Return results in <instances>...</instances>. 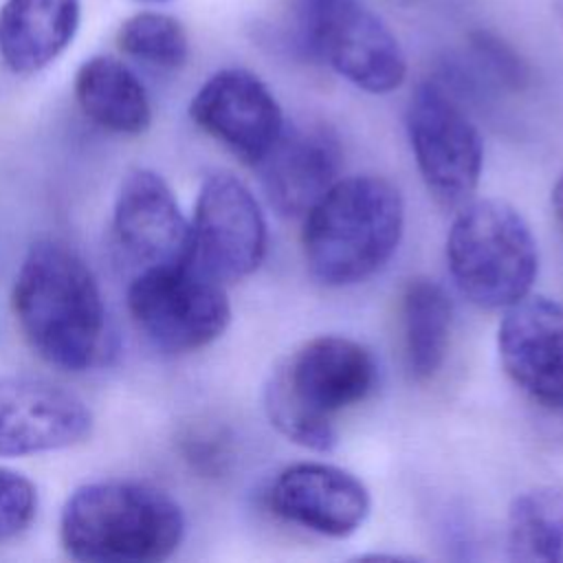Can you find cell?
I'll return each mask as SVG.
<instances>
[{"mask_svg":"<svg viewBox=\"0 0 563 563\" xmlns=\"http://www.w3.org/2000/svg\"><path fill=\"white\" fill-rule=\"evenodd\" d=\"M18 325L46 363L86 372L112 354V332L99 284L66 244L42 240L29 249L11 292Z\"/></svg>","mask_w":563,"mask_h":563,"instance_id":"1","label":"cell"},{"mask_svg":"<svg viewBox=\"0 0 563 563\" xmlns=\"http://www.w3.org/2000/svg\"><path fill=\"white\" fill-rule=\"evenodd\" d=\"M378 383L372 352L350 336L323 334L275 365L264 387L271 424L310 451L336 444L339 416L365 402Z\"/></svg>","mask_w":563,"mask_h":563,"instance_id":"2","label":"cell"},{"mask_svg":"<svg viewBox=\"0 0 563 563\" xmlns=\"http://www.w3.org/2000/svg\"><path fill=\"white\" fill-rule=\"evenodd\" d=\"M185 534L180 506L161 488L136 479H99L70 493L59 515L68 556L88 563H156L169 559Z\"/></svg>","mask_w":563,"mask_h":563,"instance_id":"3","label":"cell"},{"mask_svg":"<svg viewBox=\"0 0 563 563\" xmlns=\"http://www.w3.org/2000/svg\"><path fill=\"white\" fill-rule=\"evenodd\" d=\"M402 227V196L387 178H339L303 216L306 264L323 286L358 284L391 260Z\"/></svg>","mask_w":563,"mask_h":563,"instance_id":"4","label":"cell"},{"mask_svg":"<svg viewBox=\"0 0 563 563\" xmlns=\"http://www.w3.org/2000/svg\"><path fill=\"white\" fill-rule=\"evenodd\" d=\"M446 264L471 303L506 310L532 288L539 271L537 240L512 205L497 198L466 202L446 235Z\"/></svg>","mask_w":563,"mask_h":563,"instance_id":"5","label":"cell"},{"mask_svg":"<svg viewBox=\"0 0 563 563\" xmlns=\"http://www.w3.org/2000/svg\"><path fill=\"white\" fill-rule=\"evenodd\" d=\"M288 15L299 48L356 88L385 95L405 81L398 40L363 0H290Z\"/></svg>","mask_w":563,"mask_h":563,"instance_id":"6","label":"cell"},{"mask_svg":"<svg viewBox=\"0 0 563 563\" xmlns=\"http://www.w3.org/2000/svg\"><path fill=\"white\" fill-rule=\"evenodd\" d=\"M128 310L141 334L167 354L213 343L231 321L222 282L191 262L143 268L128 288Z\"/></svg>","mask_w":563,"mask_h":563,"instance_id":"7","label":"cell"},{"mask_svg":"<svg viewBox=\"0 0 563 563\" xmlns=\"http://www.w3.org/2000/svg\"><path fill=\"white\" fill-rule=\"evenodd\" d=\"M407 136L429 194L444 207H462L477 189L484 145L457 101L438 84H420L407 106Z\"/></svg>","mask_w":563,"mask_h":563,"instance_id":"8","label":"cell"},{"mask_svg":"<svg viewBox=\"0 0 563 563\" xmlns=\"http://www.w3.org/2000/svg\"><path fill=\"white\" fill-rule=\"evenodd\" d=\"M189 224V262L222 284L249 277L266 255L264 213L251 189L229 172L202 180Z\"/></svg>","mask_w":563,"mask_h":563,"instance_id":"9","label":"cell"},{"mask_svg":"<svg viewBox=\"0 0 563 563\" xmlns=\"http://www.w3.org/2000/svg\"><path fill=\"white\" fill-rule=\"evenodd\" d=\"M189 117L246 165H257L284 130V114L268 86L244 68L211 75L194 95Z\"/></svg>","mask_w":563,"mask_h":563,"instance_id":"10","label":"cell"},{"mask_svg":"<svg viewBox=\"0 0 563 563\" xmlns=\"http://www.w3.org/2000/svg\"><path fill=\"white\" fill-rule=\"evenodd\" d=\"M90 431L92 413L77 394L44 378H0V457L68 449Z\"/></svg>","mask_w":563,"mask_h":563,"instance_id":"11","label":"cell"},{"mask_svg":"<svg viewBox=\"0 0 563 563\" xmlns=\"http://www.w3.org/2000/svg\"><path fill=\"white\" fill-rule=\"evenodd\" d=\"M268 508L292 526L345 539L365 523L372 499L350 471L325 462H297L279 471L271 484Z\"/></svg>","mask_w":563,"mask_h":563,"instance_id":"12","label":"cell"},{"mask_svg":"<svg viewBox=\"0 0 563 563\" xmlns=\"http://www.w3.org/2000/svg\"><path fill=\"white\" fill-rule=\"evenodd\" d=\"M112 229L121 249L143 268L189 262L191 224L161 174L130 169L117 191Z\"/></svg>","mask_w":563,"mask_h":563,"instance_id":"13","label":"cell"},{"mask_svg":"<svg viewBox=\"0 0 563 563\" xmlns=\"http://www.w3.org/2000/svg\"><path fill=\"white\" fill-rule=\"evenodd\" d=\"M504 372L532 400L563 407V303L526 295L506 308L497 330Z\"/></svg>","mask_w":563,"mask_h":563,"instance_id":"14","label":"cell"},{"mask_svg":"<svg viewBox=\"0 0 563 563\" xmlns=\"http://www.w3.org/2000/svg\"><path fill=\"white\" fill-rule=\"evenodd\" d=\"M343 152L336 134L321 123L284 125L268 154L255 165L271 207L286 218H303L341 178Z\"/></svg>","mask_w":563,"mask_h":563,"instance_id":"15","label":"cell"},{"mask_svg":"<svg viewBox=\"0 0 563 563\" xmlns=\"http://www.w3.org/2000/svg\"><path fill=\"white\" fill-rule=\"evenodd\" d=\"M79 26V0H4L0 57L18 75H33L57 59Z\"/></svg>","mask_w":563,"mask_h":563,"instance_id":"16","label":"cell"},{"mask_svg":"<svg viewBox=\"0 0 563 563\" xmlns=\"http://www.w3.org/2000/svg\"><path fill=\"white\" fill-rule=\"evenodd\" d=\"M75 97L84 114L110 132L141 134L150 128L152 108L143 84L110 55H95L79 66Z\"/></svg>","mask_w":563,"mask_h":563,"instance_id":"17","label":"cell"},{"mask_svg":"<svg viewBox=\"0 0 563 563\" xmlns=\"http://www.w3.org/2000/svg\"><path fill=\"white\" fill-rule=\"evenodd\" d=\"M453 303L446 290L429 279H411L400 297V328L407 369L416 380H429L446 358Z\"/></svg>","mask_w":563,"mask_h":563,"instance_id":"18","label":"cell"},{"mask_svg":"<svg viewBox=\"0 0 563 563\" xmlns=\"http://www.w3.org/2000/svg\"><path fill=\"white\" fill-rule=\"evenodd\" d=\"M506 543L515 561L563 563V488L537 486L517 495L508 508Z\"/></svg>","mask_w":563,"mask_h":563,"instance_id":"19","label":"cell"},{"mask_svg":"<svg viewBox=\"0 0 563 563\" xmlns=\"http://www.w3.org/2000/svg\"><path fill=\"white\" fill-rule=\"evenodd\" d=\"M119 48L154 68L176 70L187 62L189 40L183 24L165 13H136L117 33Z\"/></svg>","mask_w":563,"mask_h":563,"instance_id":"20","label":"cell"},{"mask_svg":"<svg viewBox=\"0 0 563 563\" xmlns=\"http://www.w3.org/2000/svg\"><path fill=\"white\" fill-rule=\"evenodd\" d=\"M37 490L29 477L0 466V541L22 534L35 519Z\"/></svg>","mask_w":563,"mask_h":563,"instance_id":"21","label":"cell"},{"mask_svg":"<svg viewBox=\"0 0 563 563\" xmlns=\"http://www.w3.org/2000/svg\"><path fill=\"white\" fill-rule=\"evenodd\" d=\"M473 48L477 59L506 86L519 88L526 79V68L521 59L497 37L488 33H475L473 35Z\"/></svg>","mask_w":563,"mask_h":563,"instance_id":"22","label":"cell"},{"mask_svg":"<svg viewBox=\"0 0 563 563\" xmlns=\"http://www.w3.org/2000/svg\"><path fill=\"white\" fill-rule=\"evenodd\" d=\"M552 209H554V213H556V218L563 227V174L556 178V183L552 187Z\"/></svg>","mask_w":563,"mask_h":563,"instance_id":"23","label":"cell"},{"mask_svg":"<svg viewBox=\"0 0 563 563\" xmlns=\"http://www.w3.org/2000/svg\"><path fill=\"white\" fill-rule=\"evenodd\" d=\"M158 2H163V0H158Z\"/></svg>","mask_w":563,"mask_h":563,"instance_id":"24","label":"cell"}]
</instances>
